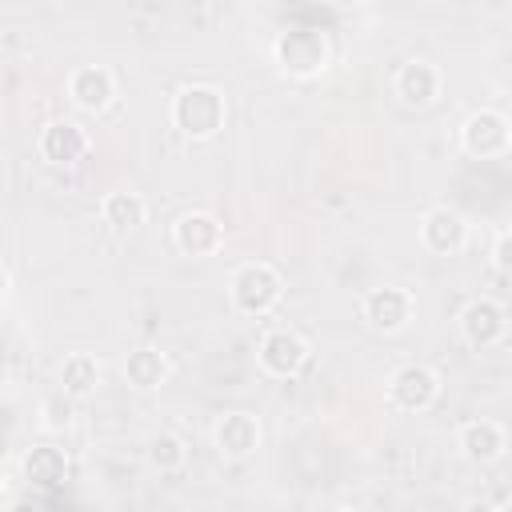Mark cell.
<instances>
[{
    "instance_id": "cell-15",
    "label": "cell",
    "mask_w": 512,
    "mask_h": 512,
    "mask_svg": "<svg viewBox=\"0 0 512 512\" xmlns=\"http://www.w3.org/2000/svg\"><path fill=\"white\" fill-rule=\"evenodd\" d=\"M456 448L468 464H496L508 448V432L500 420H488V416H476V420H464L460 432H456Z\"/></svg>"
},
{
    "instance_id": "cell-19",
    "label": "cell",
    "mask_w": 512,
    "mask_h": 512,
    "mask_svg": "<svg viewBox=\"0 0 512 512\" xmlns=\"http://www.w3.org/2000/svg\"><path fill=\"white\" fill-rule=\"evenodd\" d=\"M100 384V360L92 352H72L60 360V392L72 396V400H84L92 396Z\"/></svg>"
},
{
    "instance_id": "cell-3",
    "label": "cell",
    "mask_w": 512,
    "mask_h": 512,
    "mask_svg": "<svg viewBox=\"0 0 512 512\" xmlns=\"http://www.w3.org/2000/svg\"><path fill=\"white\" fill-rule=\"evenodd\" d=\"M272 56L276 64L288 72V76H300V80H312L328 68L332 60V44L320 28H308V24H292L284 32H276L272 40Z\"/></svg>"
},
{
    "instance_id": "cell-8",
    "label": "cell",
    "mask_w": 512,
    "mask_h": 512,
    "mask_svg": "<svg viewBox=\"0 0 512 512\" xmlns=\"http://www.w3.org/2000/svg\"><path fill=\"white\" fill-rule=\"evenodd\" d=\"M172 244L180 256H192V260H204V256H216L224 248V224L220 216L204 212V208H192L184 216H176L172 224Z\"/></svg>"
},
{
    "instance_id": "cell-21",
    "label": "cell",
    "mask_w": 512,
    "mask_h": 512,
    "mask_svg": "<svg viewBox=\"0 0 512 512\" xmlns=\"http://www.w3.org/2000/svg\"><path fill=\"white\" fill-rule=\"evenodd\" d=\"M40 416H44V428L60 432V428H68V424H72V416H76V404H72V396L56 392V396H48V400L40 404Z\"/></svg>"
},
{
    "instance_id": "cell-4",
    "label": "cell",
    "mask_w": 512,
    "mask_h": 512,
    "mask_svg": "<svg viewBox=\"0 0 512 512\" xmlns=\"http://www.w3.org/2000/svg\"><path fill=\"white\" fill-rule=\"evenodd\" d=\"M308 360H312V344H308L296 328H284V324L268 328V332L260 336V344H256V364H260V372H268V376H276V380L300 376V372L308 368Z\"/></svg>"
},
{
    "instance_id": "cell-11",
    "label": "cell",
    "mask_w": 512,
    "mask_h": 512,
    "mask_svg": "<svg viewBox=\"0 0 512 512\" xmlns=\"http://www.w3.org/2000/svg\"><path fill=\"white\" fill-rule=\"evenodd\" d=\"M260 420L244 408H232L224 416H216L212 424V448L224 456V460H248L256 448H260Z\"/></svg>"
},
{
    "instance_id": "cell-6",
    "label": "cell",
    "mask_w": 512,
    "mask_h": 512,
    "mask_svg": "<svg viewBox=\"0 0 512 512\" xmlns=\"http://www.w3.org/2000/svg\"><path fill=\"white\" fill-rule=\"evenodd\" d=\"M440 372L424 360H408L388 376V404L400 412H428L440 400Z\"/></svg>"
},
{
    "instance_id": "cell-7",
    "label": "cell",
    "mask_w": 512,
    "mask_h": 512,
    "mask_svg": "<svg viewBox=\"0 0 512 512\" xmlns=\"http://www.w3.org/2000/svg\"><path fill=\"white\" fill-rule=\"evenodd\" d=\"M460 144L476 160H496L512 144V124H508V116L500 108H476L460 124Z\"/></svg>"
},
{
    "instance_id": "cell-12",
    "label": "cell",
    "mask_w": 512,
    "mask_h": 512,
    "mask_svg": "<svg viewBox=\"0 0 512 512\" xmlns=\"http://www.w3.org/2000/svg\"><path fill=\"white\" fill-rule=\"evenodd\" d=\"M420 244L436 256H456L468 244V220L452 204H436L420 216Z\"/></svg>"
},
{
    "instance_id": "cell-25",
    "label": "cell",
    "mask_w": 512,
    "mask_h": 512,
    "mask_svg": "<svg viewBox=\"0 0 512 512\" xmlns=\"http://www.w3.org/2000/svg\"><path fill=\"white\" fill-rule=\"evenodd\" d=\"M332 512H364L360 504H340V508H332Z\"/></svg>"
},
{
    "instance_id": "cell-17",
    "label": "cell",
    "mask_w": 512,
    "mask_h": 512,
    "mask_svg": "<svg viewBox=\"0 0 512 512\" xmlns=\"http://www.w3.org/2000/svg\"><path fill=\"white\" fill-rule=\"evenodd\" d=\"M124 380H128L136 392H152V388H160V384L168 380V356H164L160 348H152V344L132 348L128 360H124Z\"/></svg>"
},
{
    "instance_id": "cell-18",
    "label": "cell",
    "mask_w": 512,
    "mask_h": 512,
    "mask_svg": "<svg viewBox=\"0 0 512 512\" xmlns=\"http://www.w3.org/2000/svg\"><path fill=\"white\" fill-rule=\"evenodd\" d=\"M144 216H148V204H144V196L132 192V188H116V192H108V196L100 200V220H104L112 232H132V228L144 224Z\"/></svg>"
},
{
    "instance_id": "cell-24",
    "label": "cell",
    "mask_w": 512,
    "mask_h": 512,
    "mask_svg": "<svg viewBox=\"0 0 512 512\" xmlns=\"http://www.w3.org/2000/svg\"><path fill=\"white\" fill-rule=\"evenodd\" d=\"M8 284H12V276H8V268H4V264H0V296H4V292H8Z\"/></svg>"
},
{
    "instance_id": "cell-9",
    "label": "cell",
    "mask_w": 512,
    "mask_h": 512,
    "mask_svg": "<svg viewBox=\"0 0 512 512\" xmlns=\"http://www.w3.org/2000/svg\"><path fill=\"white\" fill-rule=\"evenodd\" d=\"M460 336L472 348H496L508 336V312L492 296H476L460 308Z\"/></svg>"
},
{
    "instance_id": "cell-23",
    "label": "cell",
    "mask_w": 512,
    "mask_h": 512,
    "mask_svg": "<svg viewBox=\"0 0 512 512\" xmlns=\"http://www.w3.org/2000/svg\"><path fill=\"white\" fill-rule=\"evenodd\" d=\"M460 512H504V504H492L488 496H468Z\"/></svg>"
},
{
    "instance_id": "cell-14",
    "label": "cell",
    "mask_w": 512,
    "mask_h": 512,
    "mask_svg": "<svg viewBox=\"0 0 512 512\" xmlns=\"http://www.w3.org/2000/svg\"><path fill=\"white\" fill-rule=\"evenodd\" d=\"M40 156L52 164V168H76L84 156H88V132L84 124L76 120H48L40 128Z\"/></svg>"
},
{
    "instance_id": "cell-10",
    "label": "cell",
    "mask_w": 512,
    "mask_h": 512,
    "mask_svg": "<svg viewBox=\"0 0 512 512\" xmlns=\"http://www.w3.org/2000/svg\"><path fill=\"white\" fill-rule=\"evenodd\" d=\"M392 88H396V96H400L404 108H428V104H436L440 92H444V72H440L432 60L412 56V60H404V64L396 68Z\"/></svg>"
},
{
    "instance_id": "cell-13",
    "label": "cell",
    "mask_w": 512,
    "mask_h": 512,
    "mask_svg": "<svg viewBox=\"0 0 512 512\" xmlns=\"http://www.w3.org/2000/svg\"><path fill=\"white\" fill-rule=\"evenodd\" d=\"M68 100L80 112H104L116 100V72L108 64H76L68 72Z\"/></svg>"
},
{
    "instance_id": "cell-22",
    "label": "cell",
    "mask_w": 512,
    "mask_h": 512,
    "mask_svg": "<svg viewBox=\"0 0 512 512\" xmlns=\"http://www.w3.org/2000/svg\"><path fill=\"white\" fill-rule=\"evenodd\" d=\"M508 244H512V236H508V228H500L496 232V248H492V260H496L500 272H508Z\"/></svg>"
},
{
    "instance_id": "cell-5",
    "label": "cell",
    "mask_w": 512,
    "mask_h": 512,
    "mask_svg": "<svg viewBox=\"0 0 512 512\" xmlns=\"http://www.w3.org/2000/svg\"><path fill=\"white\" fill-rule=\"evenodd\" d=\"M360 316H364V324H368L372 332H380V336H396V332H404V328L412 324V316H416V300H412V292L400 288V284H376V288L364 292V300H360Z\"/></svg>"
},
{
    "instance_id": "cell-16",
    "label": "cell",
    "mask_w": 512,
    "mask_h": 512,
    "mask_svg": "<svg viewBox=\"0 0 512 512\" xmlns=\"http://www.w3.org/2000/svg\"><path fill=\"white\" fill-rule=\"evenodd\" d=\"M68 468H72V460H68V452L56 448V444H36V448H28L24 460H20L24 480L36 484V488H56V484H64V480H68Z\"/></svg>"
},
{
    "instance_id": "cell-2",
    "label": "cell",
    "mask_w": 512,
    "mask_h": 512,
    "mask_svg": "<svg viewBox=\"0 0 512 512\" xmlns=\"http://www.w3.org/2000/svg\"><path fill=\"white\" fill-rule=\"evenodd\" d=\"M228 300L240 316H268L284 300V276L268 260H244L228 276Z\"/></svg>"
},
{
    "instance_id": "cell-20",
    "label": "cell",
    "mask_w": 512,
    "mask_h": 512,
    "mask_svg": "<svg viewBox=\"0 0 512 512\" xmlns=\"http://www.w3.org/2000/svg\"><path fill=\"white\" fill-rule=\"evenodd\" d=\"M144 456H148L152 468H160V472H176V468L188 460V448H184V440H180L176 432H152Z\"/></svg>"
},
{
    "instance_id": "cell-1",
    "label": "cell",
    "mask_w": 512,
    "mask_h": 512,
    "mask_svg": "<svg viewBox=\"0 0 512 512\" xmlns=\"http://www.w3.org/2000/svg\"><path fill=\"white\" fill-rule=\"evenodd\" d=\"M168 116L184 140H212L228 124V96L216 84H184L176 88Z\"/></svg>"
}]
</instances>
